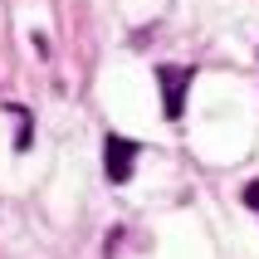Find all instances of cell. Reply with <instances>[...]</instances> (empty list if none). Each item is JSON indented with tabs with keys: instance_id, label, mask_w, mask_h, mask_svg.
Segmentation results:
<instances>
[{
	"instance_id": "1",
	"label": "cell",
	"mask_w": 259,
	"mask_h": 259,
	"mask_svg": "<svg viewBox=\"0 0 259 259\" xmlns=\"http://www.w3.org/2000/svg\"><path fill=\"white\" fill-rule=\"evenodd\" d=\"M157 78H161V108H166V117L176 122L181 108H186V88H191V78H196V69H186V64H161Z\"/></svg>"
},
{
	"instance_id": "2",
	"label": "cell",
	"mask_w": 259,
	"mask_h": 259,
	"mask_svg": "<svg viewBox=\"0 0 259 259\" xmlns=\"http://www.w3.org/2000/svg\"><path fill=\"white\" fill-rule=\"evenodd\" d=\"M132 161H137V142H127V137H113L108 132V142H103V171H108V181L113 186H122L132 176Z\"/></svg>"
},
{
	"instance_id": "3",
	"label": "cell",
	"mask_w": 259,
	"mask_h": 259,
	"mask_svg": "<svg viewBox=\"0 0 259 259\" xmlns=\"http://www.w3.org/2000/svg\"><path fill=\"white\" fill-rule=\"evenodd\" d=\"M10 113L20 117V132H15V152H25V147H29V117L20 113V108H10Z\"/></svg>"
},
{
	"instance_id": "4",
	"label": "cell",
	"mask_w": 259,
	"mask_h": 259,
	"mask_svg": "<svg viewBox=\"0 0 259 259\" xmlns=\"http://www.w3.org/2000/svg\"><path fill=\"white\" fill-rule=\"evenodd\" d=\"M245 205L259 215V181H249V186H245Z\"/></svg>"
}]
</instances>
